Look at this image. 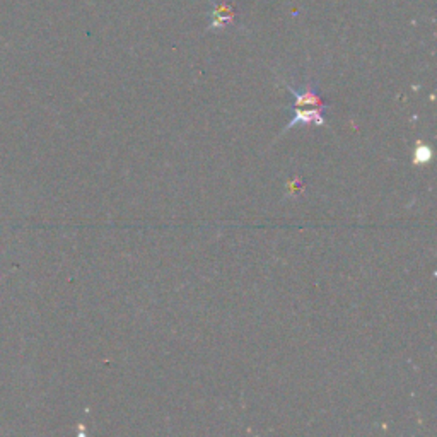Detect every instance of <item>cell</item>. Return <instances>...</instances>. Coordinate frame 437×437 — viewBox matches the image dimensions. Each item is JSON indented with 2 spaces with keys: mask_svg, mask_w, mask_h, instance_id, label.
<instances>
[{
  "mask_svg": "<svg viewBox=\"0 0 437 437\" xmlns=\"http://www.w3.org/2000/svg\"><path fill=\"white\" fill-rule=\"evenodd\" d=\"M289 91L292 93L294 96V104H292V110H296V108H321V110H324V108L328 106L327 101L321 97L320 91H318V86L314 80H309L307 82V86L304 87V89H294L292 86H285Z\"/></svg>",
  "mask_w": 437,
  "mask_h": 437,
  "instance_id": "cell-1",
  "label": "cell"
},
{
  "mask_svg": "<svg viewBox=\"0 0 437 437\" xmlns=\"http://www.w3.org/2000/svg\"><path fill=\"white\" fill-rule=\"evenodd\" d=\"M324 123L327 121H324L321 108H296L294 110V118L291 123H287L285 130H291L297 125H320V127H323Z\"/></svg>",
  "mask_w": 437,
  "mask_h": 437,
  "instance_id": "cell-2",
  "label": "cell"
},
{
  "mask_svg": "<svg viewBox=\"0 0 437 437\" xmlns=\"http://www.w3.org/2000/svg\"><path fill=\"white\" fill-rule=\"evenodd\" d=\"M236 17L233 7L226 2V0H217L212 2L211 9V29H222V27L229 26Z\"/></svg>",
  "mask_w": 437,
  "mask_h": 437,
  "instance_id": "cell-3",
  "label": "cell"
},
{
  "mask_svg": "<svg viewBox=\"0 0 437 437\" xmlns=\"http://www.w3.org/2000/svg\"><path fill=\"white\" fill-rule=\"evenodd\" d=\"M431 157H432L431 149H429L427 145H424V147H418V149L415 150L414 159L417 164H427L429 161H431Z\"/></svg>",
  "mask_w": 437,
  "mask_h": 437,
  "instance_id": "cell-4",
  "label": "cell"
}]
</instances>
